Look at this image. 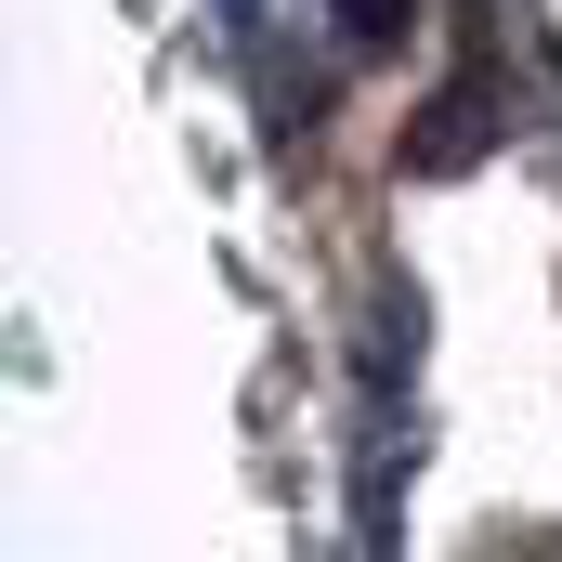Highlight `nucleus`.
<instances>
[{
	"label": "nucleus",
	"mask_w": 562,
	"mask_h": 562,
	"mask_svg": "<svg viewBox=\"0 0 562 562\" xmlns=\"http://www.w3.org/2000/svg\"><path fill=\"white\" fill-rule=\"evenodd\" d=\"M458 157H484V92H445V105H419V132H406V170H458Z\"/></svg>",
	"instance_id": "obj_1"
}]
</instances>
